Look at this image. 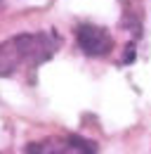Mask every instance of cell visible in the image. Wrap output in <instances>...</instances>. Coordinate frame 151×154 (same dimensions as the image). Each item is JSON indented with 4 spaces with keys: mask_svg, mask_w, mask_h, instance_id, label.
<instances>
[{
    "mask_svg": "<svg viewBox=\"0 0 151 154\" xmlns=\"http://www.w3.org/2000/svg\"><path fill=\"white\" fill-rule=\"evenodd\" d=\"M59 38L55 33H21L0 43V76H14L24 69H36L55 55Z\"/></svg>",
    "mask_w": 151,
    "mask_h": 154,
    "instance_id": "1",
    "label": "cell"
},
{
    "mask_svg": "<svg viewBox=\"0 0 151 154\" xmlns=\"http://www.w3.org/2000/svg\"><path fill=\"white\" fill-rule=\"evenodd\" d=\"M26 154H97V145L80 135H50L31 142Z\"/></svg>",
    "mask_w": 151,
    "mask_h": 154,
    "instance_id": "2",
    "label": "cell"
},
{
    "mask_svg": "<svg viewBox=\"0 0 151 154\" xmlns=\"http://www.w3.org/2000/svg\"><path fill=\"white\" fill-rule=\"evenodd\" d=\"M78 48L90 57H106L113 50V38L104 26L97 24H78L76 26Z\"/></svg>",
    "mask_w": 151,
    "mask_h": 154,
    "instance_id": "3",
    "label": "cell"
}]
</instances>
